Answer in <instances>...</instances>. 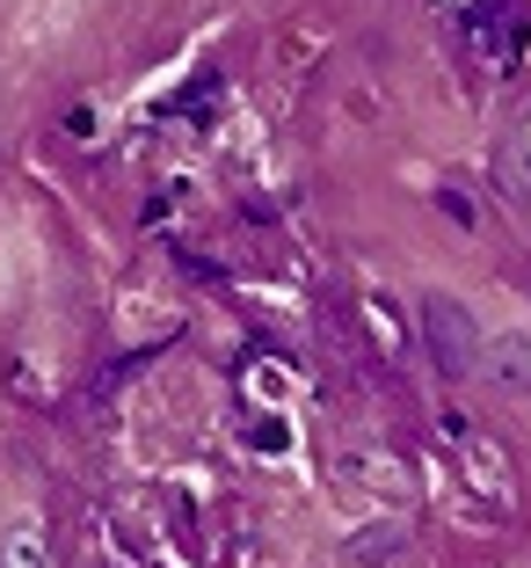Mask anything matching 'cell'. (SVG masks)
Wrapping results in <instances>:
<instances>
[{
    "instance_id": "6da1fadb",
    "label": "cell",
    "mask_w": 531,
    "mask_h": 568,
    "mask_svg": "<svg viewBox=\"0 0 531 568\" xmlns=\"http://www.w3.org/2000/svg\"><path fill=\"white\" fill-rule=\"evenodd\" d=\"M437 437L451 445V467H459V481H466V496H473V510H488V518H510L517 474H510V459H502L496 437H488L473 416H459V408H445V416H437Z\"/></svg>"
},
{
    "instance_id": "7a4b0ae2",
    "label": "cell",
    "mask_w": 531,
    "mask_h": 568,
    "mask_svg": "<svg viewBox=\"0 0 531 568\" xmlns=\"http://www.w3.org/2000/svg\"><path fill=\"white\" fill-rule=\"evenodd\" d=\"M422 335H430V357H437V372H445V379L481 372L488 335H481V321H473V306H459L451 292H430V300H422Z\"/></svg>"
},
{
    "instance_id": "3957f363",
    "label": "cell",
    "mask_w": 531,
    "mask_h": 568,
    "mask_svg": "<svg viewBox=\"0 0 531 568\" xmlns=\"http://www.w3.org/2000/svg\"><path fill=\"white\" fill-rule=\"evenodd\" d=\"M481 379H488V386H502V394H517V402H531V328H502V335H488Z\"/></svg>"
},
{
    "instance_id": "277c9868",
    "label": "cell",
    "mask_w": 531,
    "mask_h": 568,
    "mask_svg": "<svg viewBox=\"0 0 531 568\" xmlns=\"http://www.w3.org/2000/svg\"><path fill=\"white\" fill-rule=\"evenodd\" d=\"M496 168H502V190H510L517 204H531V110L510 124V139H502V153H496Z\"/></svg>"
},
{
    "instance_id": "5b68a950",
    "label": "cell",
    "mask_w": 531,
    "mask_h": 568,
    "mask_svg": "<svg viewBox=\"0 0 531 568\" xmlns=\"http://www.w3.org/2000/svg\"><path fill=\"white\" fill-rule=\"evenodd\" d=\"M0 568H51V539H44V525H37V518L8 525V532H0Z\"/></svg>"
},
{
    "instance_id": "8992f818",
    "label": "cell",
    "mask_w": 531,
    "mask_h": 568,
    "mask_svg": "<svg viewBox=\"0 0 531 568\" xmlns=\"http://www.w3.org/2000/svg\"><path fill=\"white\" fill-rule=\"evenodd\" d=\"M445 212L459 219V226H481V204L466 197V190H445Z\"/></svg>"
}]
</instances>
